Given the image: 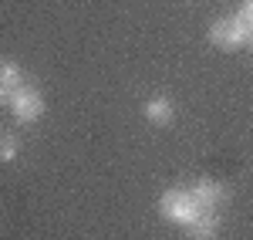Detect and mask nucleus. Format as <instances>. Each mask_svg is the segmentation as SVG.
I'll list each match as a JSON object with an SVG mask.
<instances>
[{"label": "nucleus", "mask_w": 253, "mask_h": 240, "mask_svg": "<svg viewBox=\"0 0 253 240\" xmlns=\"http://www.w3.org/2000/svg\"><path fill=\"white\" fill-rule=\"evenodd\" d=\"M247 44H250V51H253V34H250V38H247Z\"/></svg>", "instance_id": "11"}, {"label": "nucleus", "mask_w": 253, "mask_h": 240, "mask_svg": "<svg viewBox=\"0 0 253 240\" xmlns=\"http://www.w3.org/2000/svg\"><path fill=\"white\" fill-rule=\"evenodd\" d=\"M10 108H14L17 122H34L41 112H44V98H41L38 88L24 85V88H17V92L10 95Z\"/></svg>", "instance_id": "3"}, {"label": "nucleus", "mask_w": 253, "mask_h": 240, "mask_svg": "<svg viewBox=\"0 0 253 240\" xmlns=\"http://www.w3.org/2000/svg\"><path fill=\"white\" fill-rule=\"evenodd\" d=\"M17 152H20L17 136H14V132H0V162L17 159Z\"/></svg>", "instance_id": "8"}, {"label": "nucleus", "mask_w": 253, "mask_h": 240, "mask_svg": "<svg viewBox=\"0 0 253 240\" xmlns=\"http://www.w3.org/2000/svg\"><path fill=\"white\" fill-rule=\"evenodd\" d=\"M236 17L243 20V27H247V31L253 34V0H247V3H243V10H240Z\"/></svg>", "instance_id": "9"}, {"label": "nucleus", "mask_w": 253, "mask_h": 240, "mask_svg": "<svg viewBox=\"0 0 253 240\" xmlns=\"http://www.w3.org/2000/svg\"><path fill=\"white\" fill-rule=\"evenodd\" d=\"M186 234L193 240H213L219 234V217L216 210H196V217L186 223Z\"/></svg>", "instance_id": "5"}, {"label": "nucleus", "mask_w": 253, "mask_h": 240, "mask_svg": "<svg viewBox=\"0 0 253 240\" xmlns=\"http://www.w3.org/2000/svg\"><path fill=\"white\" fill-rule=\"evenodd\" d=\"M196 210H203V206L193 203L189 190H169V193H162V200H159V213L169 223H179V227H186V223L193 220Z\"/></svg>", "instance_id": "1"}, {"label": "nucleus", "mask_w": 253, "mask_h": 240, "mask_svg": "<svg viewBox=\"0 0 253 240\" xmlns=\"http://www.w3.org/2000/svg\"><path fill=\"white\" fill-rule=\"evenodd\" d=\"M175 115V108H172V101L169 98H162V95H156V98L145 105V119L149 122H156V125H169Z\"/></svg>", "instance_id": "7"}, {"label": "nucleus", "mask_w": 253, "mask_h": 240, "mask_svg": "<svg viewBox=\"0 0 253 240\" xmlns=\"http://www.w3.org/2000/svg\"><path fill=\"white\" fill-rule=\"evenodd\" d=\"M3 101H10V98H7V92L0 88V108H3Z\"/></svg>", "instance_id": "10"}, {"label": "nucleus", "mask_w": 253, "mask_h": 240, "mask_svg": "<svg viewBox=\"0 0 253 240\" xmlns=\"http://www.w3.org/2000/svg\"><path fill=\"white\" fill-rule=\"evenodd\" d=\"M189 196H193L196 206H203V210H216L219 203L226 200V186L216 180H199L189 186Z\"/></svg>", "instance_id": "4"}, {"label": "nucleus", "mask_w": 253, "mask_h": 240, "mask_svg": "<svg viewBox=\"0 0 253 240\" xmlns=\"http://www.w3.org/2000/svg\"><path fill=\"white\" fill-rule=\"evenodd\" d=\"M250 38V31L243 27V20L240 17H219L210 27V41H213L216 48H223V51H236V48H243Z\"/></svg>", "instance_id": "2"}, {"label": "nucleus", "mask_w": 253, "mask_h": 240, "mask_svg": "<svg viewBox=\"0 0 253 240\" xmlns=\"http://www.w3.org/2000/svg\"><path fill=\"white\" fill-rule=\"evenodd\" d=\"M0 88L7 92V98H10L17 88H24V71H20L17 61H0Z\"/></svg>", "instance_id": "6"}]
</instances>
